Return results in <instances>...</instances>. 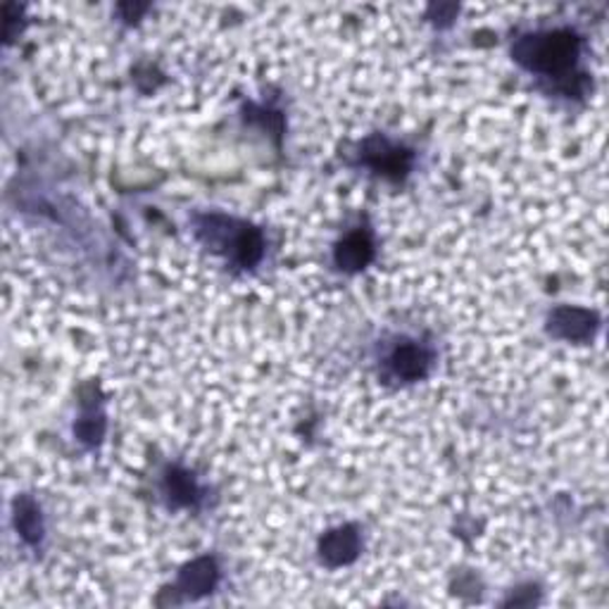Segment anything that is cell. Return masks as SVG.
Here are the masks:
<instances>
[{"label": "cell", "mask_w": 609, "mask_h": 609, "mask_svg": "<svg viewBox=\"0 0 609 609\" xmlns=\"http://www.w3.org/2000/svg\"><path fill=\"white\" fill-rule=\"evenodd\" d=\"M512 55L528 72L561 80L574 72L576 62H579L581 39L571 29L536 31V34L522 36L514 43Z\"/></svg>", "instance_id": "cell-1"}, {"label": "cell", "mask_w": 609, "mask_h": 609, "mask_svg": "<svg viewBox=\"0 0 609 609\" xmlns=\"http://www.w3.org/2000/svg\"><path fill=\"white\" fill-rule=\"evenodd\" d=\"M198 239L208 248L224 253L239 267H255L264 255V239L260 229L248 222L231 220L224 214H202L196 220Z\"/></svg>", "instance_id": "cell-2"}, {"label": "cell", "mask_w": 609, "mask_h": 609, "mask_svg": "<svg viewBox=\"0 0 609 609\" xmlns=\"http://www.w3.org/2000/svg\"><path fill=\"white\" fill-rule=\"evenodd\" d=\"M360 160L377 171V175H384L388 179H402V177H408L414 158L410 150L390 144L388 138L374 136V138L365 140Z\"/></svg>", "instance_id": "cell-3"}, {"label": "cell", "mask_w": 609, "mask_h": 609, "mask_svg": "<svg viewBox=\"0 0 609 609\" xmlns=\"http://www.w3.org/2000/svg\"><path fill=\"white\" fill-rule=\"evenodd\" d=\"M319 559L324 567L338 569V567H348L353 561L360 557L363 553V534L355 524H343L319 538Z\"/></svg>", "instance_id": "cell-4"}, {"label": "cell", "mask_w": 609, "mask_h": 609, "mask_svg": "<svg viewBox=\"0 0 609 609\" xmlns=\"http://www.w3.org/2000/svg\"><path fill=\"white\" fill-rule=\"evenodd\" d=\"M435 355L419 340H402L390 350L386 367L400 381H421L429 377Z\"/></svg>", "instance_id": "cell-5"}, {"label": "cell", "mask_w": 609, "mask_h": 609, "mask_svg": "<svg viewBox=\"0 0 609 609\" xmlns=\"http://www.w3.org/2000/svg\"><path fill=\"white\" fill-rule=\"evenodd\" d=\"M598 315L586 307H571L561 305L555 307L548 317V332L555 338L571 340V343H586L598 332Z\"/></svg>", "instance_id": "cell-6"}, {"label": "cell", "mask_w": 609, "mask_h": 609, "mask_svg": "<svg viewBox=\"0 0 609 609\" xmlns=\"http://www.w3.org/2000/svg\"><path fill=\"white\" fill-rule=\"evenodd\" d=\"M217 584H220V567L214 557H198L179 571L177 586L171 590L181 596V600H198L210 596Z\"/></svg>", "instance_id": "cell-7"}, {"label": "cell", "mask_w": 609, "mask_h": 609, "mask_svg": "<svg viewBox=\"0 0 609 609\" xmlns=\"http://www.w3.org/2000/svg\"><path fill=\"white\" fill-rule=\"evenodd\" d=\"M334 260L343 272H363L374 260V241L367 229H355L334 250Z\"/></svg>", "instance_id": "cell-8"}, {"label": "cell", "mask_w": 609, "mask_h": 609, "mask_svg": "<svg viewBox=\"0 0 609 609\" xmlns=\"http://www.w3.org/2000/svg\"><path fill=\"white\" fill-rule=\"evenodd\" d=\"M162 493L171 507H196L202 500V491L191 472L181 466H169L162 476Z\"/></svg>", "instance_id": "cell-9"}, {"label": "cell", "mask_w": 609, "mask_h": 609, "mask_svg": "<svg viewBox=\"0 0 609 609\" xmlns=\"http://www.w3.org/2000/svg\"><path fill=\"white\" fill-rule=\"evenodd\" d=\"M12 522L14 528H18V536L36 548V545L43 540V517H41V507L34 497L20 495L12 505Z\"/></svg>", "instance_id": "cell-10"}, {"label": "cell", "mask_w": 609, "mask_h": 609, "mask_svg": "<svg viewBox=\"0 0 609 609\" xmlns=\"http://www.w3.org/2000/svg\"><path fill=\"white\" fill-rule=\"evenodd\" d=\"M74 431H76V435H80V441L86 445L101 443L103 433H105V414L101 408H96V402L84 405V412H82L80 421H76Z\"/></svg>", "instance_id": "cell-11"}]
</instances>
